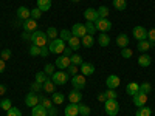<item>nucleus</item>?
I'll return each mask as SVG.
<instances>
[{"mask_svg": "<svg viewBox=\"0 0 155 116\" xmlns=\"http://www.w3.org/2000/svg\"><path fill=\"white\" fill-rule=\"evenodd\" d=\"M31 44L36 45V47H47L48 42H50V39L47 36L45 31H41V30H36L34 33H31Z\"/></svg>", "mask_w": 155, "mask_h": 116, "instance_id": "obj_1", "label": "nucleus"}, {"mask_svg": "<svg viewBox=\"0 0 155 116\" xmlns=\"http://www.w3.org/2000/svg\"><path fill=\"white\" fill-rule=\"evenodd\" d=\"M48 50H50V53H53V54H62L64 50H65V42L61 40L59 37L53 39V40L48 42Z\"/></svg>", "mask_w": 155, "mask_h": 116, "instance_id": "obj_2", "label": "nucleus"}, {"mask_svg": "<svg viewBox=\"0 0 155 116\" xmlns=\"http://www.w3.org/2000/svg\"><path fill=\"white\" fill-rule=\"evenodd\" d=\"M104 110L109 116H116L120 113V104L116 99H107L104 102Z\"/></svg>", "mask_w": 155, "mask_h": 116, "instance_id": "obj_3", "label": "nucleus"}, {"mask_svg": "<svg viewBox=\"0 0 155 116\" xmlns=\"http://www.w3.org/2000/svg\"><path fill=\"white\" fill-rule=\"evenodd\" d=\"M70 79V76L67 74L65 70H61V71H54L53 76H51V81H53L56 85H65Z\"/></svg>", "mask_w": 155, "mask_h": 116, "instance_id": "obj_4", "label": "nucleus"}, {"mask_svg": "<svg viewBox=\"0 0 155 116\" xmlns=\"http://www.w3.org/2000/svg\"><path fill=\"white\" fill-rule=\"evenodd\" d=\"M95 27H96V31H99V33H109L112 30V22L109 19H101L99 17L95 22Z\"/></svg>", "mask_w": 155, "mask_h": 116, "instance_id": "obj_5", "label": "nucleus"}, {"mask_svg": "<svg viewBox=\"0 0 155 116\" xmlns=\"http://www.w3.org/2000/svg\"><path fill=\"white\" fill-rule=\"evenodd\" d=\"M85 84H87L85 76H84V74H81V73L71 77V85H73V88H74V90H79V92H81L82 88H85Z\"/></svg>", "mask_w": 155, "mask_h": 116, "instance_id": "obj_6", "label": "nucleus"}, {"mask_svg": "<svg viewBox=\"0 0 155 116\" xmlns=\"http://www.w3.org/2000/svg\"><path fill=\"white\" fill-rule=\"evenodd\" d=\"M132 34H134V39H137L138 42L140 40H146V39H147V30L144 27H141V25H138V27L134 28Z\"/></svg>", "mask_w": 155, "mask_h": 116, "instance_id": "obj_7", "label": "nucleus"}, {"mask_svg": "<svg viewBox=\"0 0 155 116\" xmlns=\"http://www.w3.org/2000/svg\"><path fill=\"white\" fill-rule=\"evenodd\" d=\"M106 85L109 90H116L120 85H121V79H120V76H116V74H110L107 79H106Z\"/></svg>", "mask_w": 155, "mask_h": 116, "instance_id": "obj_8", "label": "nucleus"}, {"mask_svg": "<svg viewBox=\"0 0 155 116\" xmlns=\"http://www.w3.org/2000/svg\"><path fill=\"white\" fill-rule=\"evenodd\" d=\"M54 65H56V68H59V70H67L70 65H71V60H70V57L68 56H59L58 59H56V62H54Z\"/></svg>", "mask_w": 155, "mask_h": 116, "instance_id": "obj_9", "label": "nucleus"}, {"mask_svg": "<svg viewBox=\"0 0 155 116\" xmlns=\"http://www.w3.org/2000/svg\"><path fill=\"white\" fill-rule=\"evenodd\" d=\"M71 34L76 36V37H79V39H82V37L87 34L85 25H84V23H74L73 27H71Z\"/></svg>", "mask_w": 155, "mask_h": 116, "instance_id": "obj_10", "label": "nucleus"}, {"mask_svg": "<svg viewBox=\"0 0 155 116\" xmlns=\"http://www.w3.org/2000/svg\"><path fill=\"white\" fill-rule=\"evenodd\" d=\"M16 14H17V19L25 22V20H28L31 17V9L27 8V6H19L17 11H16Z\"/></svg>", "mask_w": 155, "mask_h": 116, "instance_id": "obj_11", "label": "nucleus"}, {"mask_svg": "<svg viewBox=\"0 0 155 116\" xmlns=\"http://www.w3.org/2000/svg\"><path fill=\"white\" fill-rule=\"evenodd\" d=\"M22 28H23V31L25 33H34L36 30H37V20H34V19H28V20H25L23 23H22Z\"/></svg>", "mask_w": 155, "mask_h": 116, "instance_id": "obj_12", "label": "nucleus"}, {"mask_svg": "<svg viewBox=\"0 0 155 116\" xmlns=\"http://www.w3.org/2000/svg\"><path fill=\"white\" fill-rule=\"evenodd\" d=\"M132 101H134V105H135L137 108H140V107L146 105V102H147V95L138 92L135 96H132Z\"/></svg>", "mask_w": 155, "mask_h": 116, "instance_id": "obj_13", "label": "nucleus"}, {"mask_svg": "<svg viewBox=\"0 0 155 116\" xmlns=\"http://www.w3.org/2000/svg\"><path fill=\"white\" fill-rule=\"evenodd\" d=\"M79 71L81 74H84L85 77L87 76H92L95 73V65L93 63H88V62H82L81 65H79Z\"/></svg>", "mask_w": 155, "mask_h": 116, "instance_id": "obj_14", "label": "nucleus"}, {"mask_svg": "<svg viewBox=\"0 0 155 116\" xmlns=\"http://www.w3.org/2000/svg\"><path fill=\"white\" fill-rule=\"evenodd\" d=\"M39 104V95L34 93V92H30L27 96H25V105H28V107H34Z\"/></svg>", "mask_w": 155, "mask_h": 116, "instance_id": "obj_15", "label": "nucleus"}, {"mask_svg": "<svg viewBox=\"0 0 155 116\" xmlns=\"http://www.w3.org/2000/svg\"><path fill=\"white\" fill-rule=\"evenodd\" d=\"M84 19H85L87 22H96V20L99 19V16H98V9L87 8V9L84 11Z\"/></svg>", "mask_w": 155, "mask_h": 116, "instance_id": "obj_16", "label": "nucleus"}, {"mask_svg": "<svg viewBox=\"0 0 155 116\" xmlns=\"http://www.w3.org/2000/svg\"><path fill=\"white\" fill-rule=\"evenodd\" d=\"M68 101L71 102V104H79V102L82 101V95L79 90H71V92L68 93Z\"/></svg>", "mask_w": 155, "mask_h": 116, "instance_id": "obj_17", "label": "nucleus"}, {"mask_svg": "<svg viewBox=\"0 0 155 116\" xmlns=\"http://www.w3.org/2000/svg\"><path fill=\"white\" fill-rule=\"evenodd\" d=\"M129 42H130V39H129L127 34L121 33V34L116 36V45H118L120 48H126V47H129Z\"/></svg>", "mask_w": 155, "mask_h": 116, "instance_id": "obj_18", "label": "nucleus"}, {"mask_svg": "<svg viewBox=\"0 0 155 116\" xmlns=\"http://www.w3.org/2000/svg\"><path fill=\"white\" fill-rule=\"evenodd\" d=\"M31 116H48V110L44 105L37 104L31 108Z\"/></svg>", "mask_w": 155, "mask_h": 116, "instance_id": "obj_19", "label": "nucleus"}, {"mask_svg": "<svg viewBox=\"0 0 155 116\" xmlns=\"http://www.w3.org/2000/svg\"><path fill=\"white\" fill-rule=\"evenodd\" d=\"M138 92H140V84H138V82H129V84H127L126 93H127L129 96H135Z\"/></svg>", "mask_w": 155, "mask_h": 116, "instance_id": "obj_20", "label": "nucleus"}, {"mask_svg": "<svg viewBox=\"0 0 155 116\" xmlns=\"http://www.w3.org/2000/svg\"><path fill=\"white\" fill-rule=\"evenodd\" d=\"M152 63V57L149 56V54H146V53H143V54H140V57H138V65L140 67H149Z\"/></svg>", "mask_w": 155, "mask_h": 116, "instance_id": "obj_21", "label": "nucleus"}, {"mask_svg": "<svg viewBox=\"0 0 155 116\" xmlns=\"http://www.w3.org/2000/svg\"><path fill=\"white\" fill-rule=\"evenodd\" d=\"M42 90L45 93H54L56 92V84L51 81V79H47L44 84H42Z\"/></svg>", "mask_w": 155, "mask_h": 116, "instance_id": "obj_22", "label": "nucleus"}, {"mask_svg": "<svg viewBox=\"0 0 155 116\" xmlns=\"http://www.w3.org/2000/svg\"><path fill=\"white\" fill-rule=\"evenodd\" d=\"M152 47H153V44H150L147 39H146V40H140L138 45H137V48H138L140 53H146V51H149Z\"/></svg>", "mask_w": 155, "mask_h": 116, "instance_id": "obj_23", "label": "nucleus"}, {"mask_svg": "<svg viewBox=\"0 0 155 116\" xmlns=\"http://www.w3.org/2000/svg\"><path fill=\"white\" fill-rule=\"evenodd\" d=\"M93 44H95V39H93V36H90V34H85L81 39V47H84V48H92Z\"/></svg>", "mask_w": 155, "mask_h": 116, "instance_id": "obj_24", "label": "nucleus"}, {"mask_svg": "<svg viewBox=\"0 0 155 116\" xmlns=\"http://www.w3.org/2000/svg\"><path fill=\"white\" fill-rule=\"evenodd\" d=\"M67 44H68V47H70L73 51H78V50L81 48V39H79V37H76V36H71V37H70V40H68Z\"/></svg>", "mask_w": 155, "mask_h": 116, "instance_id": "obj_25", "label": "nucleus"}, {"mask_svg": "<svg viewBox=\"0 0 155 116\" xmlns=\"http://www.w3.org/2000/svg\"><path fill=\"white\" fill-rule=\"evenodd\" d=\"M79 114V108H78V104H70L65 107V116H78Z\"/></svg>", "mask_w": 155, "mask_h": 116, "instance_id": "obj_26", "label": "nucleus"}, {"mask_svg": "<svg viewBox=\"0 0 155 116\" xmlns=\"http://www.w3.org/2000/svg\"><path fill=\"white\" fill-rule=\"evenodd\" d=\"M51 5H53V2H51V0H37V8L41 9L42 12L50 11V9H51Z\"/></svg>", "mask_w": 155, "mask_h": 116, "instance_id": "obj_27", "label": "nucleus"}, {"mask_svg": "<svg viewBox=\"0 0 155 116\" xmlns=\"http://www.w3.org/2000/svg\"><path fill=\"white\" fill-rule=\"evenodd\" d=\"M98 44H99L101 47H107V45L110 44V36L106 34V33L98 34Z\"/></svg>", "mask_w": 155, "mask_h": 116, "instance_id": "obj_28", "label": "nucleus"}, {"mask_svg": "<svg viewBox=\"0 0 155 116\" xmlns=\"http://www.w3.org/2000/svg\"><path fill=\"white\" fill-rule=\"evenodd\" d=\"M71 36H73V34H71V30L64 28V30L59 31V39H61V40H64V42H68Z\"/></svg>", "mask_w": 155, "mask_h": 116, "instance_id": "obj_29", "label": "nucleus"}, {"mask_svg": "<svg viewBox=\"0 0 155 116\" xmlns=\"http://www.w3.org/2000/svg\"><path fill=\"white\" fill-rule=\"evenodd\" d=\"M39 104L44 105V107L48 110V108L53 107V101H51L50 98H47V96H39Z\"/></svg>", "mask_w": 155, "mask_h": 116, "instance_id": "obj_30", "label": "nucleus"}, {"mask_svg": "<svg viewBox=\"0 0 155 116\" xmlns=\"http://www.w3.org/2000/svg\"><path fill=\"white\" fill-rule=\"evenodd\" d=\"M53 104H56V105H61V104H64V101H65V96H64L62 93H59V92H54L53 93Z\"/></svg>", "mask_w": 155, "mask_h": 116, "instance_id": "obj_31", "label": "nucleus"}, {"mask_svg": "<svg viewBox=\"0 0 155 116\" xmlns=\"http://www.w3.org/2000/svg\"><path fill=\"white\" fill-rule=\"evenodd\" d=\"M150 114H152V108H149V107H146V105L140 107V108L137 110V113H135V116H150Z\"/></svg>", "mask_w": 155, "mask_h": 116, "instance_id": "obj_32", "label": "nucleus"}, {"mask_svg": "<svg viewBox=\"0 0 155 116\" xmlns=\"http://www.w3.org/2000/svg\"><path fill=\"white\" fill-rule=\"evenodd\" d=\"M113 6H115V9H118V11H124L127 8V2L126 0H113Z\"/></svg>", "mask_w": 155, "mask_h": 116, "instance_id": "obj_33", "label": "nucleus"}, {"mask_svg": "<svg viewBox=\"0 0 155 116\" xmlns=\"http://www.w3.org/2000/svg\"><path fill=\"white\" fill-rule=\"evenodd\" d=\"M45 33H47V36H48L50 40H53V39H58V36H59V31H58L54 27H50Z\"/></svg>", "mask_w": 155, "mask_h": 116, "instance_id": "obj_34", "label": "nucleus"}, {"mask_svg": "<svg viewBox=\"0 0 155 116\" xmlns=\"http://www.w3.org/2000/svg\"><path fill=\"white\" fill-rule=\"evenodd\" d=\"M78 108H79V114H81V116H88V114H90V111H92L88 105H85V104H81V102L78 104Z\"/></svg>", "mask_w": 155, "mask_h": 116, "instance_id": "obj_35", "label": "nucleus"}, {"mask_svg": "<svg viewBox=\"0 0 155 116\" xmlns=\"http://www.w3.org/2000/svg\"><path fill=\"white\" fill-rule=\"evenodd\" d=\"M152 92V85L149 82H143L140 84V93H144V95H149Z\"/></svg>", "mask_w": 155, "mask_h": 116, "instance_id": "obj_36", "label": "nucleus"}, {"mask_svg": "<svg viewBox=\"0 0 155 116\" xmlns=\"http://www.w3.org/2000/svg\"><path fill=\"white\" fill-rule=\"evenodd\" d=\"M109 14H110V11H109L107 6H99V8H98V16H99L101 19H107Z\"/></svg>", "mask_w": 155, "mask_h": 116, "instance_id": "obj_37", "label": "nucleus"}, {"mask_svg": "<svg viewBox=\"0 0 155 116\" xmlns=\"http://www.w3.org/2000/svg\"><path fill=\"white\" fill-rule=\"evenodd\" d=\"M85 30H87V34L90 36H93L96 33V27H95V22H85Z\"/></svg>", "mask_w": 155, "mask_h": 116, "instance_id": "obj_38", "label": "nucleus"}, {"mask_svg": "<svg viewBox=\"0 0 155 116\" xmlns=\"http://www.w3.org/2000/svg\"><path fill=\"white\" fill-rule=\"evenodd\" d=\"M11 56H12V51H11L9 48H5V50L0 51V59H3L5 62H6V60H9V59H11Z\"/></svg>", "mask_w": 155, "mask_h": 116, "instance_id": "obj_39", "label": "nucleus"}, {"mask_svg": "<svg viewBox=\"0 0 155 116\" xmlns=\"http://www.w3.org/2000/svg\"><path fill=\"white\" fill-rule=\"evenodd\" d=\"M56 71V65H53V63H47V65L44 67V73L50 77V76H53V73Z\"/></svg>", "mask_w": 155, "mask_h": 116, "instance_id": "obj_40", "label": "nucleus"}, {"mask_svg": "<svg viewBox=\"0 0 155 116\" xmlns=\"http://www.w3.org/2000/svg\"><path fill=\"white\" fill-rule=\"evenodd\" d=\"M47 79H48V76H47L44 71H37V73H36V82H39V84H44Z\"/></svg>", "mask_w": 155, "mask_h": 116, "instance_id": "obj_41", "label": "nucleus"}, {"mask_svg": "<svg viewBox=\"0 0 155 116\" xmlns=\"http://www.w3.org/2000/svg\"><path fill=\"white\" fill-rule=\"evenodd\" d=\"M121 56L124 57V59H130L132 56H134V51L129 48V47H126V48H121Z\"/></svg>", "mask_w": 155, "mask_h": 116, "instance_id": "obj_42", "label": "nucleus"}, {"mask_svg": "<svg viewBox=\"0 0 155 116\" xmlns=\"http://www.w3.org/2000/svg\"><path fill=\"white\" fill-rule=\"evenodd\" d=\"M70 60H71L73 65H81V63L84 62V60H82V57H81L79 54H78V53H73V56L70 57Z\"/></svg>", "mask_w": 155, "mask_h": 116, "instance_id": "obj_43", "label": "nucleus"}, {"mask_svg": "<svg viewBox=\"0 0 155 116\" xmlns=\"http://www.w3.org/2000/svg\"><path fill=\"white\" fill-rule=\"evenodd\" d=\"M0 107H2L5 111H8L11 107H12V102H11V99H2V102H0Z\"/></svg>", "mask_w": 155, "mask_h": 116, "instance_id": "obj_44", "label": "nucleus"}, {"mask_svg": "<svg viewBox=\"0 0 155 116\" xmlns=\"http://www.w3.org/2000/svg\"><path fill=\"white\" fill-rule=\"evenodd\" d=\"M65 71H67V74H68V76H71V77H73V76H76V74H79L78 65H73V63H71V65H70V67H68Z\"/></svg>", "mask_w": 155, "mask_h": 116, "instance_id": "obj_45", "label": "nucleus"}, {"mask_svg": "<svg viewBox=\"0 0 155 116\" xmlns=\"http://www.w3.org/2000/svg\"><path fill=\"white\" fill-rule=\"evenodd\" d=\"M6 116H22V111H20V108H17V107H11V108L6 111Z\"/></svg>", "mask_w": 155, "mask_h": 116, "instance_id": "obj_46", "label": "nucleus"}, {"mask_svg": "<svg viewBox=\"0 0 155 116\" xmlns=\"http://www.w3.org/2000/svg\"><path fill=\"white\" fill-rule=\"evenodd\" d=\"M41 16H42V11L39 9L37 6L34 8V9H31V19H34V20H37V19H41Z\"/></svg>", "mask_w": 155, "mask_h": 116, "instance_id": "obj_47", "label": "nucleus"}, {"mask_svg": "<svg viewBox=\"0 0 155 116\" xmlns=\"http://www.w3.org/2000/svg\"><path fill=\"white\" fill-rule=\"evenodd\" d=\"M104 95H106L107 99H116L118 98V93H116L115 90H109V88H107V92H104Z\"/></svg>", "mask_w": 155, "mask_h": 116, "instance_id": "obj_48", "label": "nucleus"}, {"mask_svg": "<svg viewBox=\"0 0 155 116\" xmlns=\"http://www.w3.org/2000/svg\"><path fill=\"white\" fill-rule=\"evenodd\" d=\"M30 54L31 56H41V47H36V45L30 47Z\"/></svg>", "mask_w": 155, "mask_h": 116, "instance_id": "obj_49", "label": "nucleus"}, {"mask_svg": "<svg viewBox=\"0 0 155 116\" xmlns=\"http://www.w3.org/2000/svg\"><path fill=\"white\" fill-rule=\"evenodd\" d=\"M147 40L155 45V28H152V30L147 31Z\"/></svg>", "mask_w": 155, "mask_h": 116, "instance_id": "obj_50", "label": "nucleus"}, {"mask_svg": "<svg viewBox=\"0 0 155 116\" xmlns=\"http://www.w3.org/2000/svg\"><path fill=\"white\" fill-rule=\"evenodd\" d=\"M41 90H42V84H39V82H36V81L31 84V92H34V93H39Z\"/></svg>", "mask_w": 155, "mask_h": 116, "instance_id": "obj_51", "label": "nucleus"}, {"mask_svg": "<svg viewBox=\"0 0 155 116\" xmlns=\"http://www.w3.org/2000/svg\"><path fill=\"white\" fill-rule=\"evenodd\" d=\"M50 54V50H48V45L47 47H41V56L42 57H47Z\"/></svg>", "mask_w": 155, "mask_h": 116, "instance_id": "obj_52", "label": "nucleus"}, {"mask_svg": "<svg viewBox=\"0 0 155 116\" xmlns=\"http://www.w3.org/2000/svg\"><path fill=\"white\" fill-rule=\"evenodd\" d=\"M64 56H68V57H71L73 56V50L70 48V47H65V50H64V53H62Z\"/></svg>", "mask_w": 155, "mask_h": 116, "instance_id": "obj_53", "label": "nucleus"}, {"mask_svg": "<svg viewBox=\"0 0 155 116\" xmlns=\"http://www.w3.org/2000/svg\"><path fill=\"white\" fill-rule=\"evenodd\" d=\"M48 116H58V108H54V107L48 108Z\"/></svg>", "mask_w": 155, "mask_h": 116, "instance_id": "obj_54", "label": "nucleus"}, {"mask_svg": "<svg viewBox=\"0 0 155 116\" xmlns=\"http://www.w3.org/2000/svg\"><path fill=\"white\" fill-rule=\"evenodd\" d=\"M5 68H6V62H5L3 59H0V73H3Z\"/></svg>", "mask_w": 155, "mask_h": 116, "instance_id": "obj_55", "label": "nucleus"}, {"mask_svg": "<svg viewBox=\"0 0 155 116\" xmlns=\"http://www.w3.org/2000/svg\"><path fill=\"white\" fill-rule=\"evenodd\" d=\"M98 101H99V102H106V101H107L106 95H104V93H99V95H98Z\"/></svg>", "mask_w": 155, "mask_h": 116, "instance_id": "obj_56", "label": "nucleus"}, {"mask_svg": "<svg viewBox=\"0 0 155 116\" xmlns=\"http://www.w3.org/2000/svg\"><path fill=\"white\" fill-rule=\"evenodd\" d=\"M5 93H6V87L3 84H0V96H3Z\"/></svg>", "mask_w": 155, "mask_h": 116, "instance_id": "obj_57", "label": "nucleus"}, {"mask_svg": "<svg viewBox=\"0 0 155 116\" xmlns=\"http://www.w3.org/2000/svg\"><path fill=\"white\" fill-rule=\"evenodd\" d=\"M22 39H25V40H27V39H31V34H30V33H25V31H23V34H22Z\"/></svg>", "mask_w": 155, "mask_h": 116, "instance_id": "obj_58", "label": "nucleus"}, {"mask_svg": "<svg viewBox=\"0 0 155 116\" xmlns=\"http://www.w3.org/2000/svg\"><path fill=\"white\" fill-rule=\"evenodd\" d=\"M22 20H17V22H14V27H22Z\"/></svg>", "mask_w": 155, "mask_h": 116, "instance_id": "obj_59", "label": "nucleus"}, {"mask_svg": "<svg viewBox=\"0 0 155 116\" xmlns=\"http://www.w3.org/2000/svg\"><path fill=\"white\" fill-rule=\"evenodd\" d=\"M71 2H73V3H78V2H79V0H71Z\"/></svg>", "mask_w": 155, "mask_h": 116, "instance_id": "obj_60", "label": "nucleus"}, {"mask_svg": "<svg viewBox=\"0 0 155 116\" xmlns=\"http://www.w3.org/2000/svg\"><path fill=\"white\" fill-rule=\"evenodd\" d=\"M153 48H155V45H153Z\"/></svg>", "mask_w": 155, "mask_h": 116, "instance_id": "obj_61", "label": "nucleus"}]
</instances>
